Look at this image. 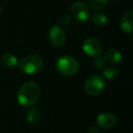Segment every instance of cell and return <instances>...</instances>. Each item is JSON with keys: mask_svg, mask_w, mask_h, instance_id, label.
<instances>
[{"mask_svg": "<svg viewBox=\"0 0 133 133\" xmlns=\"http://www.w3.org/2000/svg\"><path fill=\"white\" fill-rule=\"evenodd\" d=\"M40 96V89L35 82L28 81L24 83L17 94V99L19 105L25 108H31L38 101Z\"/></svg>", "mask_w": 133, "mask_h": 133, "instance_id": "6da1fadb", "label": "cell"}, {"mask_svg": "<svg viewBox=\"0 0 133 133\" xmlns=\"http://www.w3.org/2000/svg\"><path fill=\"white\" fill-rule=\"evenodd\" d=\"M56 69L63 76L72 77L78 74L79 64L78 60L71 56H62L58 57L56 62Z\"/></svg>", "mask_w": 133, "mask_h": 133, "instance_id": "7a4b0ae2", "label": "cell"}, {"mask_svg": "<svg viewBox=\"0 0 133 133\" xmlns=\"http://www.w3.org/2000/svg\"><path fill=\"white\" fill-rule=\"evenodd\" d=\"M21 71L26 75H36L43 68V60L38 55H29L24 57L18 64Z\"/></svg>", "mask_w": 133, "mask_h": 133, "instance_id": "3957f363", "label": "cell"}, {"mask_svg": "<svg viewBox=\"0 0 133 133\" xmlns=\"http://www.w3.org/2000/svg\"><path fill=\"white\" fill-rule=\"evenodd\" d=\"M106 88V82L99 75H92L85 83V91L90 96L100 95Z\"/></svg>", "mask_w": 133, "mask_h": 133, "instance_id": "277c9868", "label": "cell"}, {"mask_svg": "<svg viewBox=\"0 0 133 133\" xmlns=\"http://www.w3.org/2000/svg\"><path fill=\"white\" fill-rule=\"evenodd\" d=\"M49 41L55 48H62L66 41V35L63 28L58 25L51 26L48 33Z\"/></svg>", "mask_w": 133, "mask_h": 133, "instance_id": "5b68a950", "label": "cell"}, {"mask_svg": "<svg viewBox=\"0 0 133 133\" xmlns=\"http://www.w3.org/2000/svg\"><path fill=\"white\" fill-rule=\"evenodd\" d=\"M82 49L89 57H98L102 53V44L96 37H88L84 40Z\"/></svg>", "mask_w": 133, "mask_h": 133, "instance_id": "8992f818", "label": "cell"}, {"mask_svg": "<svg viewBox=\"0 0 133 133\" xmlns=\"http://www.w3.org/2000/svg\"><path fill=\"white\" fill-rule=\"evenodd\" d=\"M71 13L74 18L79 23H86L90 17L87 5L81 1H76L71 6Z\"/></svg>", "mask_w": 133, "mask_h": 133, "instance_id": "52a82bcc", "label": "cell"}, {"mask_svg": "<svg viewBox=\"0 0 133 133\" xmlns=\"http://www.w3.org/2000/svg\"><path fill=\"white\" fill-rule=\"evenodd\" d=\"M117 123V118L114 114L109 112L101 113L97 118V125L98 127L104 129H110L115 127Z\"/></svg>", "mask_w": 133, "mask_h": 133, "instance_id": "ba28073f", "label": "cell"}, {"mask_svg": "<svg viewBox=\"0 0 133 133\" xmlns=\"http://www.w3.org/2000/svg\"><path fill=\"white\" fill-rule=\"evenodd\" d=\"M119 26L123 32L127 34H130L133 30V11L126 12L121 17L119 21Z\"/></svg>", "mask_w": 133, "mask_h": 133, "instance_id": "9c48e42d", "label": "cell"}, {"mask_svg": "<svg viewBox=\"0 0 133 133\" xmlns=\"http://www.w3.org/2000/svg\"><path fill=\"white\" fill-rule=\"evenodd\" d=\"M104 59H105V61L109 62V64L116 65L121 62L122 55L119 51L116 49H109L104 54Z\"/></svg>", "mask_w": 133, "mask_h": 133, "instance_id": "30bf717a", "label": "cell"}, {"mask_svg": "<svg viewBox=\"0 0 133 133\" xmlns=\"http://www.w3.org/2000/svg\"><path fill=\"white\" fill-rule=\"evenodd\" d=\"M0 63L5 68L12 69V68H15V66H17L18 65V60H17V57L16 56H14L13 54L6 53L1 56Z\"/></svg>", "mask_w": 133, "mask_h": 133, "instance_id": "8fae6325", "label": "cell"}, {"mask_svg": "<svg viewBox=\"0 0 133 133\" xmlns=\"http://www.w3.org/2000/svg\"><path fill=\"white\" fill-rule=\"evenodd\" d=\"M109 0H88L87 6L89 9L95 12L103 10L109 4Z\"/></svg>", "mask_w": 133, "mask_h": 133, "instance_id": "7c38bea8", "label": "cell"}, {"mask_svg": "<svg viewBox=\"0 0 133 133\" xmlns=\"http://www.w3.org/2000/svg\"><path fill=\"white\" fill-rule=\"evenodd\" d=\"M118 74V71L117 69L116 66H112V65H109V66H105L102 69V76L108 80H113L117 78Z\"/></svg>", "mask_w": 133, "mask_h": 133, "instance_id": "4fadbf2b", "label": "cell"}, {"mask_svg": "<svg viewBox=\"0 0 133 133\" xmlns=\"http://www.w3.org/2000/svg\"><path fill=\"white\" fill-rule=\"evenodd\" d=\"M28 121L31 124H37L41 119V113L37 108L32 107L28 112Z\"/></svg>", "mask_w": 133, "mask_h": 133, "instance_id": "5bb4252c", "label": "cell"}, {"mask_svg": "<svg viewBox=\"0 0 133 133\" xmlns=\"http://www.w3.org/2000/svg\"><path fill=\"white\" fill-rule=\"evenodd\" d=\"M91 21L97 26L103 28V26H107L108 22H109V19H108L107 16L104 15L103 13H96L91 17Z\"/></svg>", "mask_w": 133, "mask_h": 133, "instance_id": "9a60e30c", "label": "cell"}, {"mask_svg": "<svg viewBox=\"0 0 133 133\" xmlns=\"http://www.w3.org/2000/svg\"><path fill=\"white\" fill-rule=\"evenodd\" d=\"M94 64L98 69H103L104 66H106V61H105V59H104V57L98 56V57H95Z\"/></svg>", "mask_w": 133, "mask_h": 133, "instance_id": "2e32d148", "label": "cell"}, {"mask_svg": "<svg viewBox=\"0 0 133 133\" xmlns=\"http://www.w3.org/2000/svg\"><path fill=\"white\" fill-rule=\"evenodd\" d=\"M59 23L62 26H68L70 25L71 23V17L69 15H63L59 19Z\"/></svg>", "mask_w": 133, "mask_h": 133, "instance_id": "e0dca14e", "label": "cell"}, {"mask_svg": "<svg viewBox=\"0 0 133 133\" xmlns=\"http://www.w3.org/2000/svg\"><path fill=\"white\" fill-rule=\"evenodd\" d=\"M87 133H99V129L97 126H91L89 129H88Z\"/></svg>", "mask_w": 133, "mask_h": 133, "instance_id": "ac0fdd59", "label": "cell"}, {"mask_svg": "<svg viewBox=\"0 0 133 133\" xmlns=\"http://www.w3.org/2000/svg\"><path fill=\"white\" fill-rule=\"evenodd\" d=\"M2 11H3V6L1 4H0V14L2 13Z\"/></svg>", "mask_w": 133, "mask_h": 133, "instance_id": "d6986e66", "label": "cell"}]
</instances>
